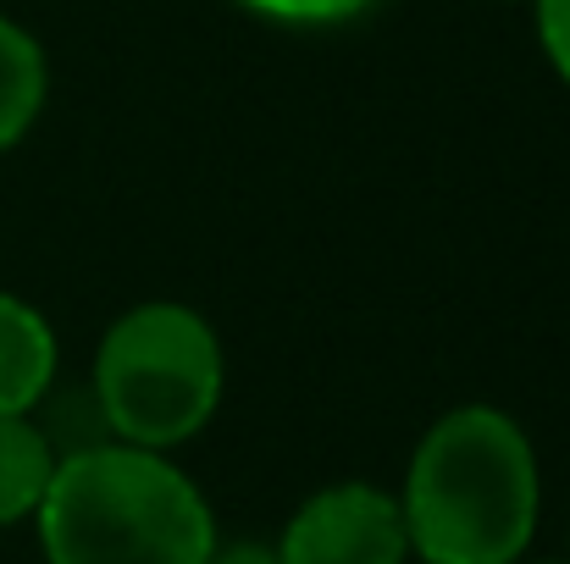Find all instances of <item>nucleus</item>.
<instances>
[{
    "instance_id": "f257e3e1",
    "label": "nucleus",
    "mask_w": 570,
    "mask_h": 564,
    "mask_svg": "<svg viewBox=\"0 0 570 564\" xmlns=\"http://www.w3.org/2000/svg\"><path fill=\"white\" fill-rule=\"evenodd\" d=\"M393 498L410 560L521 564L543 515L538 448L510 409L454 404L421 432Z\"/></svg>"
},
{
    "instance_id": "f03ea898",
    "label": "nucleus",
    "mask_w": 570,
    "mask_h": 564,
    "mask_svg": "<svg viewBox=\"0 0 570 564\" xmlns=\"http://www.w3.org/2000/svg\"><path fill=\"white\" fill-rule=\"evenodd\" d=\"M33 532L45 564H205L222 537L173 454L117 437L56 459Z\"/></svg>"
},
{
    "instance_id": "7ed1b4c3",
    "label": "nucleus",
    "mask_w": 570,
    "mask_h": 564,
    "mask_svg": "<svg viewBox=\"0 0 570 564\" xmlns=\"http://www.w3.org/2000/svg\"><path fill=\"white\" fill-rule=\"evenodd\" d=\"M227 360L216 327L178 299H145L122 310L100 349L89 393L100 404V420L117 443L173 454L199 437L222 404Z\"/></svg>"
},
{
    "instance_id": "20e7f679",
    "label": "nucleus",
    "mask_w": 570,
    "mask_h": 564,
    "mask_svg": "<svg viewBox=\"0 0 570 564\" xmlns=\"http://www.w3.org/2000/svg\"><path fill=\"white\" fill-rule=\"evenodd\" d=\"M283 564H410V537L399 498L372 482H333L311 493L283 537H277Z\"/></svg>"
},
{
    "instance_id": "39448f33",
    "label": "nucleus",
    "mask_w": 570,
    "mask_h": 564,
    "mask_svg": "<svg viewBox=\"0 0 570 564\" xmlns=\"http://www.w3.org/2000/svg\"><path fill=\"white\" fill-rule=\"evenodd\" d=\"M56 366L61 349L45 310L0 288V415H33L56 387Z\"/></svg>"
},
{
    "instance_id": "423d86ee",
    "label": "nucleus",
    "mask_w": 570,
    "mask_h": 564,
    "mask_svg": "<svg viewBox=\"0 0 570 564\" xmlns=\"http://www.w3.org/2000/svg\"><path fill=\"white\" fill-rule=\"evenodd\" d=\"M45 95H50V61H45V44L11 22L0 11V156L17 150L39 111H45Z\"/></svg>"
},
{
    "instance_id": "0eeeda50",
    "label": "nucleus",
    "mask_w": 570,
    "mask_h": 564,
    "mask_svg": "<svg viewBox=\"0 0 570 564\" xmlns=\"http://www.w3.org/2000/svg\"><path fill=\"white\" fill-rule=\"evenodd\" d=\"M50 476H56V448L45 443L39 420L0 415V526L33 521Z\"/></svg>"
},
{
    "instance_id": "6e6552de",
    "label": "nucleus",
    "mask_w": 570,
    "mask_h": 564,
    "mask_svg": "<svg viewBox=\"0 0 570 564\" xmlns=\"http://www.w3.org/2000/svg\"><path fill=\"white\" fill-rule=\"evenodd\" d=\"M238 6L255 11V17L288 22V28H333V22L361 17L372 0H238Z\"/></svg>"
},
{
    "instance_id": "1a4fd4ad",
    "label": "nucleus",
    "mask_w": 570,
    "mask_h": 564,
    "mask_svg": "<svg viewBox=\"0 0 570 564\" xmlns=\"http://www.w3.org/2000/svg\"><path fill=\"white\" fill-rule=\"evenodd\" d=\"M532 17H538V44H543L549 67L570 89V0H532Z\"/></svg>"
},
{
    "instance_id": "9d476101",
    "label": "nucleus",
    "mask_w": 570,
    "mask_h": 564,
    "mask_svg": "<svg viewBox=\"0 0 570 564\" xmlns=\"http://www.w3.org/2000/svg\"><path fill=\"white\" fill-rule=\"evenodd\" d=\"M205 564H283V560H277V543H222L216 537Z\"/></svg>"
},
{
    "instance_id": "9b49d317",
    "label": "nucleus",
    "mask_w": 570,
    "mask_h": 564,
    "mask_svg": "<svg viewBox=\"0 0 570 564\" xmlns=\"http://www.w3.org/2000/svg\"><path fill=\"white\" fill-rule=\"evenodd\" d=\"M527 6H532V0H527Z\"/></svg>"
},
{
    "instance_id": "f8f14e48",
    "label": "nucleus",
    "mask_w": 570,
    "mask_h": 564,
    "mask_svg": "<svg viewBox=\"0 0 570 564\" xmlns=\"http://www.w3.org/2000/svg\"><path fill=\"white\" fill-rule=\"evenodd\" d=\"M521 564H527V560H521Z\"/></svg>"
},
{
    "instance_id": "ddd939ff",
    "label": "nucleus",
    "mask_w": 570,
    "mask_h": 564,
    "mask_svg": "<svg viewBox=\"0 0 570 564\" xmlns=\"http://www.w3.org/2000/svg\"><path fill=\"white\" fill-rule=\"evenodd\" d=\"M566 564H570V560H566Z\"/></svg>"
}]
</instances>
